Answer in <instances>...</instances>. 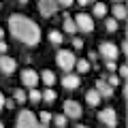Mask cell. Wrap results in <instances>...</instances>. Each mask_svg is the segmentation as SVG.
Wrapping results in <instances>:
<instances>
[{"mask_svg": "<svg viewBox=\"0 0 128 128\" xmlns=\"http://www.w3.org/2000/svg\"><path fill=\"white\" fill-rule=\"evenodd\" d=\"M94 90L98 92V94H100V98H111V96H113V88L109 86V83L105 81V77H100V79H96V83H94Z\"/></svg>", "mask_w": 128, "mask_h": 128, "instance_id": "obj_10", "label": "cell"}, {"mask_svg": "<svg viewBox=\"0 0 128 128\" xmlns=\"http://www.w3.org/2000/svg\"><path fill=\"white\" fill-rule=\"evenodd\" d=\"M75 22V28H77V32H83V34H90L92 30H94V17L88 13H77L73 17Z\"/></svg>", "mask_w": 128, "mask_h": 128, "instance_id": "obj_4", "label": "cell"}, {"mask_svg": "<svg viewBox=\"0 0 128 128\" xmlns=\"http://www.w3.org/2000/svg\"><path fill=\"white\" fill-rule=\"evenodd\" d=\"M77 2H79L81 6H86V4H94V0H77Z\"/></svg>", "mask_w": 128, "mask_h": 128, "instance_id": "obj_32", "label": "cell"}, {"mask_svg": "<svg viewBox=\"0 0 128 128\" xmlns=\"http://www.w3.org/2000/svg\"><path fill=\"white\" fill-rule=\"evenodd\" d=\"M107 11H109V9H107V4H105V2H94V11H92V17H105V15H107Z\"/></svg>", "mask_w": 128, "mask_h": 128, "instance_id": "obj_16", "label": "cell"}, {"mask_svg": "<svg viewBox=\"0 0 128 128\" xmlns=\"http://www.w3.org/2000/svg\"><path fill=\"white\" fill-rule=\"evenodd\" d=\"M75 68L79 70V73H90L92 70V62H88V60H77V62H75Z\"/></svg>", "mask_w": 128, "mask_h": 128, "instance_id": "obj_18", "label": "cell"}, {"mask_svg": "<svg viewBox=\"0 0 128 128\" xmlns=\"http://www.w3.org/2000/svg\"><path fill=\"white\" fill-rule=\"evenodd\" d=\"M0 109H4V96H2V92H0Z\"/></svg>", "mask_w": 128, "mask_h": 128, "instance_id": "obj_35", "label": "cell"}, {"mask_svg": "<svg viewBox=\"0 0 128 128\" xmlns=\"http://www.w3.org/2000/svg\"><path fill=\"white\" fill-rule=\"evenodd\" d=\"M2 36H4V30H2V28H0V41H2Z\"/></svg>", "mask_w": 128, "mask_h": 128, "instance_id": "obj_36", "label": "cell"}, {"mask_svg": "<svg viewBox=\"0 0 128 128\" xmlns=\"http://www.w3.org/2000/svg\"><path fill=\"white\" fill-rule=\"evenodd\" d=\"M98 122H100L105 128H115L118 126V113H115V109L113 107L102 109L100 113H98Z\"/></svg>", "mask_w": 128, "mask_h": 128, "instance_id": "obj_6", "label": "cell"}, {"mask_svg": "<svg viewBox=\"0 0 128 128\" xmlns=\"http://www.w3.org/2000/svg\"><path fill=\"white\" fill-rule=\"evenodd\" d=\"M56 2H58V6H64V9H70L75 0H56Z\"/></svg>", "mask_w": 128, "mask_h": 128, "instance_id": "obj_27", "label": "cell"}, {"mask_svg": "<svg viewBox=\"0 0 128 128\" xmlns=\"http://www.w3.org/2000/svg\"><path fill=\"white\" fill-rule=\"evenodd\" d=\"M126 75H128V66H126V64H122V66H120V77L126 79Z\"/></svg>", "mask_w": 128, "mask_h": 128, "instance_id": "obj_29", "label": "cell"}, {"mask_svg": "<svg viewBox=\"0 0 128 128\" xmlns=\"http://www.w3.org/2000/svg\"><path fill=\"white\" fill-rule=\"evenodd\" d=\"M98 56H100L105 62H115L118 56H120V49H118L115 43L105 41V43H100V47H98Z\"/></svg>", "mask_w": 128, "mask_h": 128, "instance_id": "obj_5", "label": "cell"}, {"mask_svg": "<svg viewBox=\"0 0 128 128\" xmlns=\"http://www.w3.org/2000/svg\"><path fill=\"white\" fill-rule=\"evenodd\" d=\"M77 128H88V126H83V124H79V126H77Z\"/></svg>", "mask_w": 128, "mask_h": 128, "instance_id": "obj_38", "label": "cell"}, {"mask_svg": "<svg viewBox=\"0 0 128 128\" xmlns=\"http://www.w3.org/2000/svg\"><path fill=\"white\" fill-rule=\"evenodd\" d=\"M105 81L109 83L111 88H115V86H120V77H118V75H111V77H109V79H105Z\"/></svg>", "mask_w": 128, "mask_h": 128, "instance_id": "obj_26", "label": "cell"}, {"mask_svg": "<svg viewBox=\"0 0 128 128\" xmlns=\"http://www.w3.org/2000/svg\"><path fill=\"white\" fill-rule=\"evenodd\" d=\"M100 100H102V98H100V94H98L96 90H88V92H86V102H88L90 107H96Z\"/></svg>", "mask_w": 128, "mask_h": 128, "instance_id": "obj_15", "label": "cell"}, {"mask_svg": "<svg viewBox=\"0 0 128 128\" xmlns=\"http://www.w3.org/2000/svg\"><path fill=\"white\" fill-rule=\"evenodd\" d=\"M13 100H15V102H26V100H28V94H26L24 90H15V92H13Z\"/></svg>", "mask_w": 128, "mask_h": 128, "instance_id": "obj_23", "label": "cell"}, {"mask_svg": "<svg viewBox=\"0 0 128 128\" xmlns=\"http://www.w3.org/2000/svg\"><path fill=\"white\" fill-rule=\"evenodd\" d=\"M64 115H66V120H79L83 115V107L77 100H66L64 102Z\"/></svg>", "mask_w": 128, "mask_h": 128, "instance_id": "obj_7", "label": "cell"}, {"mask_svg": "<svg viewBox=\"0 0 128 128\" xmlns=\"http://www.w3.org/2000/svg\"><path fill=\"white\" fill-rule=\"evenodd\" d=\"M0 128H4V124H2V122H0Z\"/></svg>", "mask_w": 128, "mask_h": 128, "instance_id": "obj_41", "label": "cell"}, {"mask_svg": "<svg viewBox=\"0 0 128 128\" xmlns=\"http://www.w3.org/2000/svg\"><path fill=\"white\" fill-rule=\"evenodd\" d=\"M47 36H49V43H54V45H62V41H64V34L60 30H51Z\"/></svg>", "mask_w": 128, "mask_h": 128, "instance_id": "obj_19", "label": "cell"}, {"mask_svg": "<svg viewBox=\"0 0 128 128\" xmlns=\"http://www.w3.org/2000/svg\"><path fill=\"white\" fill-rule=\"evenodd\" d=\"M51 122L56 124V128H64L66 124H68V120H66V115H64V113H58V115L51 118Z\"/></svg>", "mask_w": 128, "mask_h": 128, "instance_id": "obj_20", "label": "cell"}, {"mask_svg": "<svg viewBox=\"0 0 128 128\" xmlns=\"http://www.w3.org/2000/svg\"><path fill=\"white\" fill-rule=\"evenodd\" d=\"M36 4H38V11H41L43 17H51V15L58 13V2L56 0H36Z\"/></svg>", "mask_w": 128, "mask_h": 128, "instance_id": "obj_8", "label": "cell"}, {"mask_svg": "<svg viewBox=\"0 0 128 128\" xmlns=\"http://www.w3.org/2000/svg\"><path fill=\"white\" fill-rule=\"evenodd\" d=\"M115 68H118V66H115V62H107V70H111V73H113Z\"/></svg>", "mask_w": 128, "mask_h": 128, "instance_id": "obj_31", "label": "cell"}, {"mask_svg": "<svg viewBox=\"0 0 128 128\" xmlns=\"http://www.w3.org/2000/svg\"><path fill=\"white\" fill-rule=\"evenodd\" d=\"M126 15H128V11H126V6H124V2L113 4V19L122 22V19H126Z\"/></svg>", "mask_w": 128, "mask_h": 128, "instance_id": "obj_14", "label": "cell"}, {"mask_svg": "<svg viewBox=\"0 0 128 128\" xmlns=\"http://www.w3.org/2000/svg\"><path fill=\"white\" fill-rule=\"evenodd\" d=\"M9 32L13 34L15 41L24 43L28 47H34L41 43V28L22 13H13L9 17Z\"/></svg>", "mask_w": 128, "mask_h": 128, "instance_id": "obj_1", "label": "cell"}, {"mask_svg": "<svg viewBox=\"0 0 128 128\" xmlns=\"http://www.w3.org/2000/svg\"><path fill=\"white\" fill-rule=\"evenodd\" d=\"M38 128H49V126H43V124H38Z\"/></svg>", "mask_w": 128, "mask_h": 128, "instance_id": "obj_37", "label": "cell"}, {"mask_svg": "<svg viewBox=\"0 0 128 128\" xmlns=\"http://www.w3.org/2000/svg\"><path fill=\"white\" fill-rule=\"evenodd\" d=\"M64 32L66 34H75L77 32V28H75V22H73V17H68V15H64Z\"/></svg>", "mask_w": 128, "mask_h": 128, "instance_id": "obj_17", "label": "cell"}, {"mask_svg": "<svg viewBox=\"0 0 128 128\" xmlns=\"http://www.w3.org/2000/svg\"><path fill=\"white\" fill-rule=\"evenodd\" d=\"M28 100H32V102H41V92H38L36 88H32V90L28 92Z\"/></svg>", "mask_w": 128, "mask_h": 128, "instance_id": "obj_25", "label": "cell"}, {"mask_svg": "<svg viewBox=\"0 0 128 128\" xmlns=\"http://www.w3.org/2000/svg\"><path fill=\"white\" fill-rule=\"evenodd\" d=\"M6 49H9V47H6V43H4V41H0V51H2V54H4Z\"/></svg>", "mask_w": 128, "mask_h": 128, "instance_id": "obj_34", "label": "cell"}, {"mask_svg": "<svg viewBox=\"0 0 128 128\" xmlns=\"http://www.w3.org/2000/svg\"><path fill=\"white\" fill-rule=\"evenodd\" d=\"M4 109H15V100L13 98H4Z\"/></svg>", "mask_w": 128, "mask_h": 128, "instance_id": "obj_28", "label": "cell"}, {"mask_svg": "<svg viewBox=\"0 0 128 128\" xmlns=\"http://www.w3.org/2000/svg\"><path fill=\"white\" fill-rule=\"evenodd\" d=\"M62 86L66 88V90H77V88H79V75L66 73V75L62 77Z\"/></svg>", "mask_w": 128, "mask_h": 128, "instance_id": "obj_12", "label": "cell"}, {"mask_svg": "<svg viewBox=\"0 0 128 128\" xmlns=\"http://www.w3.org/2000/svg\"><path fill=\"white\" fill-rule=\"evenodd\" d=\"M22 83L26 88H30V90H32V88H36L38 86V73L34 68H24L22 70Z\"/></svg>", "mask_w": 128, "mask_h": 128, "instance_id": "obj_9", "label": "cell"}, {"mask_svg": "<svg viewBox=\"0 0 128 128\" xmlns=\"http://www.w3.org/2000/svg\"><path fill=\"white\" fill-rule=\"evenodd\" d=\"M96 58H98V54H96V51H90V60H88V62H94Z\"/></svg>", "mask_w": 128, "mask_h": 128, "instance_id": "obj_33", "label": "cell"}, {"mask_svg": "<svg viewBox=\"0 0 128 128\" xmlns=\"http://www.w3.org/2000/svg\"><path fill=\"white\" fill-rule=\"evenodd\" d=\"M56 62H58V66L64 70V73H70V70L75 68V62H77V58H75L73 51H68V49H60L58 54H56Z\"/></svg>", "mask_w": 128, "mask_h": 128, "instance_id": "obj_2", "label": "cell"}, {"mask_svg": "<svg viewBox=\"0 0 128 128\" xmlns=\"http://www.w3.org/2000/svg\"><path fill=\"white\" fill-rule=\"evenodd\" d=\"M73 47H75V49H81V47H83V41H81V38H73Z\"/></svg>", "mask_w": 128, "mask_h": 128, "instance_id": "obj_30", "label": "cell"}, {"mask_svg": "<svg viewBox=\"0 0 128 128\" xmlns=\"http://www.w3.org/2000/svg\"><path fill=\"white\" fill-rule=\"evenodd\" d=\"M15 128H38V118L30 109H22L15 120Z\"/></svg>", "mask_w": 128, "mask_h": 128, "instance_id": "obj_3", "label": "cell"}, {"mask_svg": "<svg viewBox=\"0 0 128 128\" xmlns=\"http://www.w3.org/2000/svg\"><path fill=\"white\" fill-rule=\"evenodd\" d=\"M56 96H58V94H56L51 88H47L45 92H41V100H45V102H54V100H56Z\"/></svg>", "mask_w": 128, "mask_h": 128, "instance_id": "obj_21", "label": "cell"}, {"mask_svg": "<svg viewBox=\"0 0 128 128\" xmlns=\"http://www.w3.org/2000/svg\"><path fill=\"white\" fill-rule=\"evenodd\" d=\"M105 28L109 32H115L118 30V19H113V17H105Z\"/></svg>", "mask_w": 128, "mask_h": 128, "instance_id": "obj_24", "label": "cell"}, {"mask_svg": "<svg viewBox=\"0 0 128 128\" xmlns=\"http://www.w3.org/2000/svg\"><path fill=\"white\" fill-rule=\"evenodd\" d=\"M118 2H124V0H115V4H118Z\"/></svg>", "mask_w": 128, "mask_h": 128, "instance_id": "obj_40", "label": "cell"}, {"mask_svg": "<svg viewBox=\"0 0 128 128\" xmlns=\"http://www.w3.org/2000/svg\"><path fill=\"white\" fill-rule=\"evenodd\" d=\"M102 128H105V126H102Z\"/></svg>", "mask_w": 128, "mask_h": 128, "instance_id": "obj_42", "label": "cell"}, {"mask_svg": "<svg viewBox=\"0 0 128 128\" xmlns=\"http://www.w3.org/2000/svg\"><path fill=\"white\" fill-rule=\"evenodd\" d=\"M19 2H22V4H26V2H28V0H19Z\"/></svg>", "mask_w": 128, "mask_h": 128, "instance_id": "obj_39", "label": "cell"}, {"mask_svg": "<svg viewBox=\"0 0 128 128\" xmlns=\"http://www.w3.org/2000/svg\"><path fill=\"white\" fill-rule=\"evenodd\" d=\"M38 81H43V83H45L47 88H51V86L56 83V75H54V70L45 68V70H43L41 75H38Z\"/></svg>", "mask_w": 128, "mask_h": 128, "instance_id": "obj_13", "label": "cell"}, {"mask_svg": "<svg viewBox=\"0 0 128 128\" xmlns=\"http://www.w3.org/2000/svg\"><path fill=\"white\" fill-rule=\"evenodd\" d=\"M51 118H54V115H51L49 111H41V113H38V124H43V126H49Z\"/></svg>", "mask_w": 128, "mask_h": 128, "instance_id": "obj_22", "label": "cell"}, {"mask_svg": "<svg viewBox=\"0 0 128 128\" xmlns=\"http://www.w3.org/2000/svg\"><path fill=\"white\" fill-rule=\"evenodd\" d=\"M15 68H17V62H15L11 56H0V70L4 75H11V73H15Z\"/></svg>", "mask_w": 128, "mask_h": 128, "instance_id": "obj_11", "label": "cell"}]
</instances>
